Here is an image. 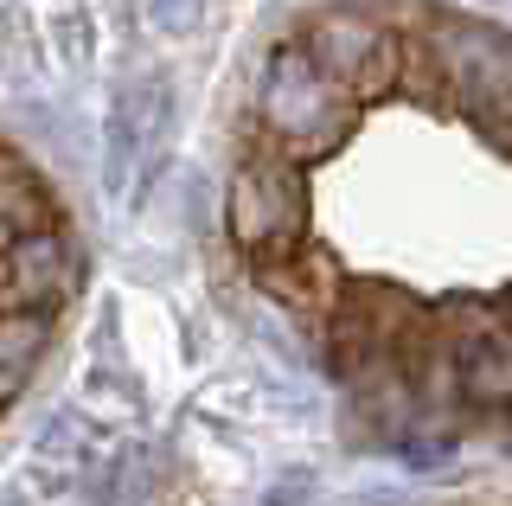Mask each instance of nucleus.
<instances>
[{"mask_svg":"<svg viewBox=\"0 0 512 506\" xmlns=\"http://www.w3.org/2000/svg\"><path fill=\"white\" fill-rule=\"evenodd\" d=\"M263 122L282 141V154H320L352 129V97L314 65L301 45H282L263 71Z\"/></svg>","mask_w":512,"mask_h":506,"instance_id":"f257e3e1","label":"nucleus"},{"mask_svg":"<svg viewBox=\"0 0 512 506\" xmlns=\"http://www.w3.org/2000/svg\"><path fill=\"white\" fill-rule=\"evenodd\" d=\"M308 231V180L288 154H250L231 180V237L250 257L276 263L288 250H301Z\"/></svg>","mask_w":512,"mask_h":506,"instance_id":"f03ea898","label":"nucleus"},{"mask_svg":"<svg viewBox=\"0 0 512 506\" xmlns=\"http://www.w3.org/2000/svg\"><path fill=\"white\" fill-rule=\"evenodd\" d=\"M301 52H308L346 97H378V90H391V77H397V45H391L384 26L365 20V13H327Z\"/></svg>","mask_w":512,"mask_h":506,"instance_id":"7ed1b4c3","label":"nucleus"},{"mask_svg":"<svg viewBox=\"0 0 512 506\" xmlns=\"http://www.w3.org/2000/svg\"><path fill=\"white\" fill-rule=\"evenodd\" d=\"M436 65H442V84L461 97V109H468V116H487L493 135H500L506 129V97H512L506 39L487 33V26H442Z\"/></svg>","mask_w":512,"mask_h":506,"instance_id":"20e7f679","label":"nucleus"},{"mask_svg":"<svg viewBox=\"0 0 512 506\" xmlns=\"http://www.w3.org/2000/svg\"><path fill=\"white\" fill-rule=\"evenodd\" d=\"M71 295V244L58 231H32L0 250V314H39Z\"/></svg>","mask_w":512,"mask_h":506,"instance_id":"39448f33","label":"nucleus"},{"mask_svg":"<svg viewBox=\"0 0 512 506\" xmlns=\"http://www.w3.org/2000/svg\"><path fill=\"white\" fill-rule=\"evenodd\" d=\"M455 378H461V398L480 404V410H500L512 398V353H506V334H500V327H480V334L461 340Z\"/></svg>","mask_w":512,"mask_h":506,"instance_id":"423d86ee","label":"nucleus"},{"mask_svg":"<svg viewBox=\"0 0 512 506\" xmlns=\"http://www.w3.org/2000/svg\"><path fill=\"white\" fill-rule=\"evenodd\" d=\"M45 353V321L39 314H0V410L20 398V385L32 378Z\"/></svg>","mask_w":512,"mask_h":506,"instance_id":"0eeeda50","label":"nucleus"},{"mask_svg":"<svg viewBox=\"0 0 512 506\" xmlns=\"http://www.w3.org/2000/svg\"><path fill=\"white\" fill-rule=\"evenodd\" d=\"M45 231V199L20 167H0V250H13L20 237Z\"/></svg>","mask_w":512,"mask_h":506,"instance_id":"6e6552de","label":"nucleus"},{"mask_svg":"<svg viewBox=\"0 0 512 506\" xmlns=\"http://www.w3.org/2000/svg\"><path fill=\"white\" fill-rule=\"evenodd\" d=\"M148 7H154V20L167 26V33H192L199 13H205V0H148Z\"/></svg>","mask_w":512,"mask_h":506,"instance_id":"1a4fd4ad","label":"nucleus"}]
</instances>
